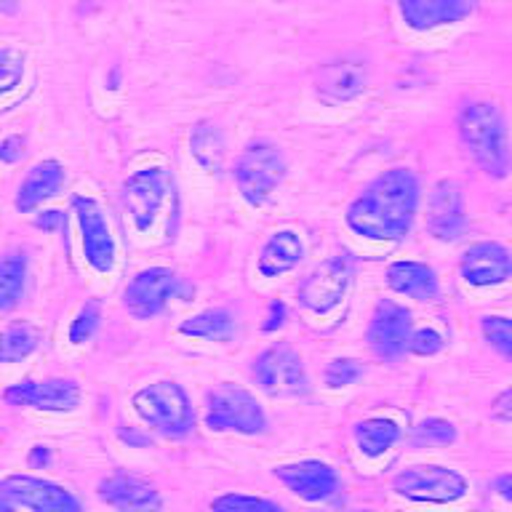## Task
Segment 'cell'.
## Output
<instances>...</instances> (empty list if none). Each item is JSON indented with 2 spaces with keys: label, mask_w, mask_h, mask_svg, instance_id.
I'll use <instances>...</instances> for the list:
<instances>
[{
  "label": "cell",
  "mask_w": 512,
  "mask_h": 512,
  "mask_svg": "<svg viewBox=\"0 0 512 512\" xmlns=\"http://www.w3.org/2000/svg\"><path fill=\"white\" fill-rule=\"evenodd\" d=\"M419 206V182L408 168H392L366 187L350 208L347 224L363 238L398 240L411 230Z\"/></svg>",
  "instance_id": "1"
},
{
  "label": "cell",
  "mask_w": 512,
  "mask_h": 512,
  "mask_svg": "<svg viewBox=\"0 0 512 512\" xmlns=\"http://www.w3.org/2000/svg\"><path fill=\"white\" fill-rule=\"evenodd\" d=\"M459 134L464 147L470 150L483 171L494 179L507 176L512 166L510 142H507V126L502 112L488 102L464 104L459 112Z\"/></svg>",
  "instance_id": "2"
},
{
  "label": "cell",
  "mask_w": 512,
  "mask_h": 512,
  "mask_svg": "<svg viewBox=\"0 0 512 512\" xmlns=\"http://www.w3.org/2000/svg\"><path fill=\"white\" fill-rule=\"evenodd\" d=\"M136 414L166 438H184L192 430V414L187 392L174 382H155L134 395Z\"/></svg>",
  "instance_id": "3"
},
{
  "label": "cell",
  "mask_w": 512,
  "mask_h": 512,
  "mask_svg": "<svg viewBox=\"0 0 512 512\" xmlns=\"http://www.w3.org/2000/svg\"><path fill=\"white\" fill-rule=\"evenodd\" d=\"M286 176V158L270 142L248 144L235 163V182L251 206H264Z\"/></svg>",
  "instance_id": "4"
},
{
  "label": "cell",
  "mask_w": 512,
  "mask_h": 512,
  "mask_svg": "<svg viewBox=\"0 0 512 512\" xmlns=\"http://www.w3.org/2000/svg\"><path fill=\"white\" fill-rule=\"evenodd\" d=\"M206 424L211 430H235L243 435H256L267 427V416L251 392L235 384H219L208 392Z\"/></svg>",
  "instance_id": "5"
},
{
  "label": "cell",
  "mask_w": 512,
  "mask_h": 512,
  "mask_svg": "<svg viewBox=\"0 0 512 512\" xmlns=\"http://www.w3.org/2000/svg\"><path fill=\"white\" fill-rule=\"evenodd\" d=\"M395 491L406 499L414 502H435L448 504L462 499L467 494V480L454 470L446 467H435V464H419V467H408L395 478Z\"/></svg>",
  "instance_id": "6"
},
{
  "label": "cell",
  "mask_w": 512,
  "mask_h": 512,
  "mask_svg": "<svg viewBox=\"0 0 512 512\" xmlns=\"http://www.w3.org/2000/svg\"><path fill=\"white\" fill-rule=\"evenodd\" d=\"M254 379L270 395H304L307 392L302 358L288 344H275L254 360Z\"/></svg>",
  "instance_id": "7"
},
{
  "label": "cell",
  "mask_w": 512,
  "mask_h": 512,
  "mask_svg": "<svg viewBox=\"0 0 512 512\" xmlns=\"http://www.w3.org/2000/svg\"><path fill=\"white\" fill-rule=\"evenodd\" d=\"M168 192H171V179L163 168H144L128 176V182L123 184V200L128 214L134 216L136 230H150L160 206L166 203Z\"/></svg>",
  "instance_id": "8"
},
{
  "label": "cell",
  "mask_w": 512,
  "mask_h": 512,
  "mask_svg": "<svg viewBox=\"0 0 512 512\" xmlns=\"http://www.w3.org/2000/svg\"><path fill=\"white\" fill-rule=\"evenodd\" d=\"M0 496L35 512H83L70 491L48 480L30 478V475H11L0 480Z\"/></svg>",
  "instance_id": "9"
},
{
  "label": "cell",
  "mask_w": 512,
  "mask_h": 512,
  "mask_svg": "<svg viewBox=\"0 0 512 512\" xmlns=\"http://www.w3.org/2000/svg\"><path fill=\"white\" fill-rule=\"evenodd\" d=\"M411 339V312L398 302H384L376 304L374 318L368 326V344L379 358L395 360L400 352L408 347Z\"/></svg>",
  "instance_id": "10"
},
{
  "label": "cell",
  "mask_w": 512,
  "mask_h": 512,
  "mask_svg": "<svg viewBox=\"0 0 512 512\" xmlns=\"http://www.w3.org/2000/svg\"><path fill=\"white\" fill-rule=\"evenodd\" d=\"M176 288V275L166 267H150L134 275L123 291V304L134 318H152L158 315Z\"/></svg>",
  "instance_id": "11"
},
{
  "label": "cell",
  "mask_w": 512,
  "mask_h": 512,
  "mask_svg": "<svg viewBox=\"0 0 512 512\" xmlns=\"http://www.w3.org/2000/svg\"><path fill=\"white\" fill-rule=\"evenodd\" d=\"M72 208L78 214L80 232H83V251H86L88 264L96 272H107L112 262H115V243H112L102 206L94 198H75L72 200Z\"/></svg>",
  "instance_id": "12"
},
{
  "label": "cell",
  "mask_w": 512,
  "mask_h": 512,
  "mask_svg": "<svg viewBox=\"0 0 512 512\" xmlns=\"http://www.w3.org/2000/svg\"><path fill=\"white\" fill-rule=\"evenodd\" d=\"M347 286H350V262L342 256L328 259L304 280L299 288V302L312 312H328L342 302Z\"/></svg>",
  "instance_id": "13"
},
{
  "label": "cell",
  "mask_w": 512,
  "mask_h": 512,
  "mask_svg": "<svg viewBox=\"0 0 512 512\" xmlns=\"http://www.w3.org/2000/svg\"><path fill=\"white\" fill-rule=\"evenodd\" d=\"M3 398L11 406H30L40 411H72L78 406L80 390L70 379H48V382H24L8 387Z\"/></svg>",
  "instance_id": "14"
},
{
  "label": "cell",
  "mask_w": 512,
  "mask_h": 512,
  "mask_svg": "<svg viewBox=\"0 0 512 512\" xmlns=\"http://www.w3.org/2000/svg\"><path fill=\"white\" fill-rule=\"evenodd\" d=\"M462 187L454 179H443L432 187L427 206V230L438 240H456L464 232Z\"/></svg>",
  "instance_id": "15"
},
{
  "label": "cell",
  "mask_w": 512,
  "mask_h": 512,
  "mask_svg": "<svg viewBox=\"0 0 512 512\" xmlns=\"http://www.w3.org/2000/svg\"><path fill=\"white\" fill-rule=\"evenodd\" d=\"M368 83V67L363 59H336L326 64L318 75V96L326 104H342L350 102L355 96L366 91Z\"/></svg>",
  "instance_id": "16"
},
{
  "label": "cell",
  "mask_w": 512,
  "mask_h": 512,
  "mask_svg": "<svg viewBox=\"0 0 512 512\" xmlns=\"http://www.w3.org/2000/svg\"><path fill=\"white\" fill-rule=\"evenodd\" d=\"M462 275L470 286H499L512 275L510 251L499 243H475L464 251Z\"/></svg>",
  "instance_id": "17"
},
{
  "label": "cell",
  "mask_w": 512,
  "mask_h": 512,
  "mask_svg": "<svg viewBox=\"0 0 512 512\" xmlns=\"http://www.w3.org/2000/svg\"><path fill=\"white\" fill-rule=\"evenodd\" d=\"M283 483H286L296 496H302L307 502H326L331 499L339 486L336 480V472L328 467L326 462H315V459H307V462L296 464H283L275 470Z\"/></svg>",
  "instance_id": "18"
},
{
  "label": "cell",
  "mask_w": 512,
  "mask_h": 512,
  "mask_svg": "<svg viewBox=\"0 0 512 512\" xmlns=\"http://www.w3.org/2000/svg\"><path fill=\"white\" fill-rule=\"evenodd\" d=\"M403 22L416 32L438 30L456 24L472 14L470 0H398Z\"/></svg>",
  "instance_id": "19"
},
{
  "label": "cell",
  "mask_w": 512,
  "mask_h": 512,
  "mask_svg": "<svg viewBox=\"0 0 512 512\" xmlns=\"http://www.w3.org/2000/svg\"><path fill=\"white\" fill-rule=\"evenodd\" d=\"M99 496H102V502L120 512H160L163 507V499L155 486L142 478H134V475H112V478L102 480Z\"/></svg>",
  "instance_id": "20"
},
{
  "label": "cell",
  "mask_w": 512,
  "mask_h": 512,
  "mask_svg": "<svg viewBox=\"0 0 512 512\" xmlns=\"http://www.w3.org/2000/svg\"><path fill=\"white\" fill-rule=\"evenodd\" d=\"M64 184V168L56 160H43L32 168L27 179L22 182L19 192H16V208L27 214L43 203V200L54 198L56 192L62 190Z\"/></svg>",
  "instance_id": "21"
},
{
  "label": "cell",
  "mask_w": 512,
  "mask_h": 512,
  "mask_svg": "<svg viewBox=\"0 0 512 512\" xmlns=\"http://www.w3.org/2000/svg\"><path fill=\"white\" fill-rule=\"evenodd\" d=\"M387 286L403 296L432 299L438 294V275L422 262H395L387 270Z\"/></svg>",
  "instance_id": "22"
},
{
  "label": "cell",
  "mask_w": 512,
  "mask_h": 512,
  "mask_svg": "<svg viewBox=\"0 0 512 512\" xmlns=\"http://www.w3.org/2000/svg\"><path fill=\"white\" fill-rule=\"evenodd\" d=\"M304 254V246L299 235L291 230L275 232L267 246L262 248V256H259V272L267 275V278H275V275H283V272L294 270L299 259Z\"/></svg>",
  "instance_id": "23"
},
{
  "label": "cell",
  "mask_w": 512,
  "mask_h": 512,
  "mask_svg": "<svg viewBox=\"0 0 512 512\" xmlns=\"http://www.w3.org/2000/svg\"><path fill=\"white\" fill-rule=\"evenodd\" d=\"M190 147H192V155L198 160L200 166L216 174L224 163V139H222V131L214 126V123H198V126L192 128L190 134Z\"/></svg>",
  "instance_id": "24"
},
{
  "label": "cell",
  "mask_w": 512,
  "mask_h": 512,
  "mask_svg": "<svg viewBox=\"0 0 512 512\" xmlns=\"http://www.w3.org/2000/svg\"><path fill=\"white\" fill-rule=\"evenodd\" d=\"M179 331L184 336H198V339H211V342H230L235 334V318L227 310H206L195 318L184 320Z\"/></svg>",
  "instance_id": "25"
},
{
  "label": "cell",
  "mask_w": 512,
  "mask_h": 512,
  "mask_svg": "<svg viewBox=\"0 0 512 512\" xmlns=\"http://www.w3.org/2000/svg\"><path fill=\"white\" fill-rule=\"evenodd\" d=\"M400 438V427L392 419H366L355 427V440L366 456H382Z\"/></svg>",
  "instance_id": "26"
},
{
  "label": "cell",
  "mask_w": 512,
  "mask_h": 512,
  "mask_svg": "<svg viewBox=\"0 0 512 512\" xmlns=\"http://www.w3.org/2000/svg\"><path fill=\"white\" fill-rule=\"evenodd\" d=\"M24 275H27V262L24 256L14 254L0 262V312L11 310L24 288Z\"/></svg>",
  "instance_id": "27"
},
{
  "label": "cell",
  "mask_w": 512,
  "mask_h": 512,
  "mask_svg": "<svg viewBox=\"0 0 512 512\" xmlns=\"http://www.w3.org/2000/svg\"><path fill=\"white\" fill-rule=\"evenodd\" d=\"M38 339V331L32 326H27V323L3 331V334H0V363H14V360L27 358V355L38 347Z\"/></svg>",
  "instance_id": "28"
},
{
  "label": "cell",
  "mask_w": 512,
  "mask_h": 512,
  "mask_svg": "<svg viewBox=\"0 0 512 512\" xmlns=\"http://www.w3.org/2000/svg\"><path fill=\"white\" fill-rule=\"evenodd\" d=\"M211 512H286V510H283V507H278L275 502L259 499V496L224 494V496H219V499H214V504H211Z\"/></svg>",
  "instance_id": "29"
},
{
  "label": "cell",
  "mask_w": 512,
  "mask_h": 512,
  "mask_svg": "<svg viewBox=\"0 0 512 512\" xmlns=\"http://www.w3.org/2000/svg\"><path fill=\"white\" fill-rule=\"evenodd\" d=\"M480 328H483L486 342L491 344L496 352H502L504 358L512 360V318H504V315H486V318L480 320Z\"/></svg>",
  "instance_id": "30"
},
{
  "label": "cell",
  "mask_w": 512,
  "mask_h": 512,
  "mask_svg": "<svg viewBox=\"0 0 512 512\" xmlns=\"http://www.w3.org/2000/svg\"><path fill=\"white\" fill-rule=\"evenodd\" d=\"M24 78V54L16 48H0V94L14 91Z\"/></svg>",
  "instance_id": "31"
},
{
  "label": "cell",
  "mask_w": 512,
  "mask_h": 512,
  "mask_svg": "<svg viewBox=\"0 0 512 512\" xmlns=\"http://www.w3.org/2000/svg\"><path fill=\"white\" fill-rule=\"evenodd\" d=\"M456 440V427L446 419H424L416 427V443H427V446H448Z\"/></svg>",
  "instance_id": "32"
},
{
  "label": "cell",
  "mask_w": 512,
  "mask_h": 512,
  "mask_svg": "<svg viewBox=\"0 0 512 512\" xmlns=\"http://www.w3.org/2000/svg\"><path fill=\"white\" fill-rule=\"evenodd\" d=\"M99 320H102V307H99V302H86V307L78 312V318L72 320V328H70L72 342L75 344L88 342V339L96 334Z\"/></svg>",
  "instance_id": "33"
},
{
  "label": "cell",
  "mask_w": 512,
  "mask_h": 512,
  "mask_svg": "<svg viewBox=\"0 0 512 512\" xmlns=\"http://www.w3.org/2000/svg\"><path fill=\"white\" fill-rule=\"evenodd\" d=\"M360 371H363V368H360L358 360L336 358V360H331L326 368V384L331 387V390L347 387V384H352L355 379H358Z\"/></svg>",
  "instance_id": "34"
},
{
  "label": "cell",
  "mask_w": 512,
  "mask_h": 512,
  "mask_svg": "<svg viewBox=\"0 0 512 512\" xmlns=\"http://www.w3.org/2000/svg\"><path fill=\"white\" fill-rule=\"evenodd\" d=\"M408 350L414 355H435V352L443 350V336L432 328H419L408 339Z\"/></svg>",
  "instance_id": "35"
},
{
  "label": "cell",
  "mask_w": 512,
  "mask_h": 512,
  "mask_svg": "<svg viewBox=\"0 0 512 512\" xmlns=\"http://www.w3.org/2000/svg\"><path fill=\"white\" fill-rule=\"evenodd\" d=\"M491 419H496V422H512V387H507L491 403Z\"/></svg>",
  "instance_id": "36"
},
{
  "label": "cell",
  "mask_w": 512,
  "mask_h": 512,
  "mask_svg": "<svg viewBox=\"0 0 512 512\" xmlns=\"http://www.w3.org/2000/svg\"><path fill=\"white\" fill-rule=\"evenodd\" d=\"M24 155V139L22 136H8L6 142L0 144V160L16 163Z\"/></svg>",
  "instance_id": "37"
},
{
  "label": "cell",
  "mask_w": 512,
  "mask_h": 512,
  "mask_svg": "<svg viewBox=\"0 0 512 512\" xmlns=\"http://www.w3.org/2000/svg\"><path fill=\"white\" fill-rule=\"evenodd\" d=\"M35 224H38L40 230H48V232H56V230H62L64 224V214L62 211H43V214L35 219Z\"/></svg>",
  "instance_id": "38"
},
{
  "label": "cell",
  "mask_w": 512,
  "mask_h": 512,
  "mask_svg": "<svg viewBox=\"0 0 512 512\" xmlns=\"http://www.w3.org/2000/svg\"><path fill=\"white\" fill-rule=\"evenodd\" d=\"M283 318H286V307L280 302L270 304V315H267V323H264V331H275V328L283 326Z\"/></svg>",
  "instance_id": "39"
},
{
  "label": "cell",
  "mask_w": 512,
  "mask_h": 512,
  "mask_svg": "<svg viewBox=\"0 0 512 512\" xmlns=\"http://www.w3.org/2000/svg\"><path fill=\"white\" fill-rule=\"evenodd\" d=\"M496 491H499V496H502V499L512 502V472L510 475H502V478L496 480Z\"/></svg>",
  "instance_id": "40"
},
{
  "label": "cell",
  "mask_w": 512,
  "mask_h": 512,
  "mask_svg": "<svg viewBox=\"0 0 512 512\" xmlns=\"http://www.w3.org/2000/svg\"><path fill=\"white\" fill-rule=\"evenodd\" d=\"M16 8V0H0V11H6V14H11Z\"/></svg>",
  "instance_id": "41"
},
{
  "label": "cell",
  "mask_w": 512,
  "mask_h": 512,
  "mask_svg": "<svg viewBox=\"0 0 512 512\" xmlns=\"http://www.w3.org/2000/svg\"><path fill=\"white\" fill-rule=\"evenodd\" d=\"M0 512H14V507H8V504L0 499Z\"/></svg>",
  "instance_id": "42"
}]
</instances>
